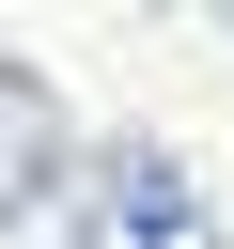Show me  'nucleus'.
Instances as JSON below:
<instances>
[{
  "label": "nucleus",
  "mask_w": 234,
  "mask_h": 249,
  "mask_svg": "<svg viewBox=\"0 0 234 249\" xmlns=\"http://www.w3.org/2000/svg\"><path fill=\"white\" fill-rule=\"evenodd\" d=\"M62 249H218V202L172 140H109L62 171Z\"/></svg>",
  "instance_id": "obj_1"
},
{
  "label": "nucleus",
  "mask_w": 234,
  "mask_h": 249,
  "mask_svg": "<svg viewBox=\"0 0 234 249\" xmlns=\"http://www.w3.org/2000/svg\"><path fill=\"white\" fill-rule=\"evenodd\" d=\"M31 202H62V93L0 47V233H16Z\"/></svg>",
  "instance_id": "obj_2"
}]
</instances>
